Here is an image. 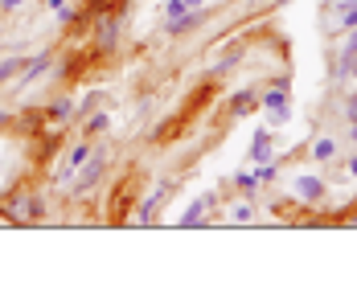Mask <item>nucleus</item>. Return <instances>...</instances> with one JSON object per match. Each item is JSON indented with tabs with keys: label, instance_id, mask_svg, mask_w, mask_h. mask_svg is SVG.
<instances>
[{
	"label": "nucleus",
	"instance_id": "nucleus-1",
	"mask_svg": "<svg viewBox=\"0 0 357 287\" xmlns=\"http://www.w3.org/2000/svg\"><path fill=\"white\" fill-rule=\"evenodd\" d=\"M259 103H263V111H267V127H284L287 119H291V78L280 74L271 86H263Z\"/></svg>",
	"mask_w": 357,
	"mask_h": 287
},
{
	"label": "nucleus",
	"instance_id": "nucleus-2",
	"mask_svg": "<svg viewBox=\"0 0 357 287\" xmlns=\"http://www.w3.org/2000/svg\"><path fill=\"white\" fill-rule=\"evenodd\" d=\"M0 217H4V222H13V226L41 222V217H45V197H41V193H29V189H21L13 201H4V205H0Z\"/></svg>",
	"mask_w": 357,
	"mask_h": 287
},
{
	"label": "nucleus",
	"instance_id": "nucleus-3",
	"mask_svg": "<svg viewBox=\"0 0 357 287\" xmlns=\"http://www.w3.org/2000/svg\"><path fill=\"white\" fill-rule=\"evenodd\" d=\"M103 177H107V148H95V152L86 156V164L78 169V177L70 180V193L74 197H91V189Z\"/></svg>",
	"mask_w": 357,
	"mask_h": 287
},
{
	"label": "nucleus",
	"instance_id": "nucleus-4",
	"mask_svg": "<svg viewBox=\"0 0 357 287\" xmlns=\"http://www.w3.org/2000/svg\"><path fill=\"white\" fill-rule=\"evenodd\" d=\"M91 152H95V140H91V136H78V140L70 144V152L62 156V164H58V173H54V185H58V189H62V185L70 189V180L78 177V169L86 164Z\"/></svg>",
	"mask_w": 357,
	"mask_h": 287
},
{
	"label": "nucleus",
	"instance_id": "nucleus-5",
	"mask_svg": "<svg viewBox=\"0 0 357 287\" xmlns=\"http://www.w3.org/2000/svg\"><path fill=\"white\" fill-rule=\"evenodd\" d=\"M291 197L304 201V205H321L324 197H328V180L317 177V173H296L291 177Z\"/></svg>",
	"mask_w": 357,
	"mask_h": 287
},
{
	"label": "nucleus",
	"instance_id": "nucleus-6",
	"mask_svg": "<svg viewBox=\"0 0 357 287\" xmlns=\"http://www.w3.org/2000/svg\"><path fill=\"white\" fill-rule=\"evenodd\" d=\"M210 210H214V193H202V197H193L189 205H185V214L177 217V226H210Z\"/></svg>",
	"mask_w": 357,
	"mask_h": 287
},
{
	"label": "nucleus",
	"instance_id": "nucleus-7",
	"mask_svg": "<svg viewBox=\"0 0 357 287\" xmlns=\"http://www.w3.org/2000/svg\"><path fill=\"white\" fill-rule=\"evenodd\" d=\"M50 62H54V54H50V49H45V54H37V58H25V66H21V74L13 78V86H17V91H25V86L37 82L41 74H50Z\"/></svg>",
	"mask_w": 357,
	"mask_h": 287
},
{
	"label": "nucleus",
	"instance_id": "nucleus-8",
	"mask_svg": "<svg viewBox=\"0 0 357 287\" xmlns=\"http://www.w3.org/2000/svg\"><path fill=\"white\" fill-rule=\"evenodd\" d=\"M202 21H206V8H185L181 17H169V21H165V33L185 37L189 29H202Z\"/></svg>",
	"mask_w": 357,
	"mask_h": 287
},
{
	"label": "nucleus",
	"instance_id": "nucleus-9",
	"mask_svg": "<svg viewBox=\"0 0 357 287\" xmlns=\"http://www.w3.org/2000/svg\"><path fill=\"white\" fill-rule=\"evenodd\" d=\"M271 144H275V127H259V132L250 136L247 160H255V164H263V160H275V156H271Z\"/></svg>",
	"mask_w": 357,
	"mask_h": 287
},
{
	"label": "nucleus",
	"instance_id": "nucleus-10",
	"mask_svg": "<svg viewBox=\"0 0 357 287\" xmlns=\"http://www.w3.org/2000/svg\"><path fill=\"white\" fill-rule=\"evenodd\" d=\"M308 160H317V164L341 160V144H337V136H317V140H312V148H308Z\"/></svg>",
	"mask_w": 357,
	"mask_h": 287
},
{
	"label": "nucleus",
	"instance_id": "nucleus-11",
	"mask_svg": "<svg viewBox=\"0 0 357 287\" xmlns=\"http://www.w3.org/2000/svg\"><path fill=\"white\" fill-rule=\"evenodd\" d=\"M169 193H173V185H156V189H152V197H148L140 210H136V222H140V226H148V222H152V214H156V205H160V201H169Z\"/></svg>",
	"mask_w": 357,
	"mask_h": 287
},
{
	"label": "nucleus",
	"instance_id": "nucleus-12",
	"mask_svg": "<svg viewBox=\"0 0 357 287\" xmlns=\"http://www.w3.org/2000/svg\"><path fill=\"white\" fill-rule=\"evenodd\" d=\"M115 37H119V17H103V21H99V33H95L99 54H107L111 45H115Z\"/></svg>",
	"mask_w": 357,
	"mask_h": 287
},
{
	"label": "nucleus",
	"instance_id": "nucleus-13",
	"mask_svg": "<svg viewBox=\"0 0 357 287\" xmlns=\"http://www.w3.org/2000/svg\"><path fill=\"white\" fill-rule=\"evenodd\" d=\"M70 119H74V99H54L45 107V123H54V127L58 123H70Z\"/></svg>",
	"mask_w": 357,
	"mask_h": 287
},
{
	"label": "nucleus",
	"instance_id": "nucleus-14",
	"mask_svg": "<svg viewBox=\"0 0 357 287\" xmlns=\"http://www.w3.org/2000/svg\"><path fill=\"white\" fill-rule=\"evenodd\" d=\"M226 222H234V226H247V222H255V205H250V197H243V201H230V205H226Z\"/></svg>",
	"mask_w": 357,
	"mask_h": 287
},
{
	"label": "nucleus",
	"instance_id": "nucleus-15",
	"mask_svg": "<svg viewBox=\"0 0 357 287\" xmlns=\"http://www.w3.org/2000/svg\"><path fill=\"white\" fill-rule=\"evenodd\" d=\"M107 123H111L107 111H95V115H86V119H82V127H78V132L95 140V136H103V132H107Z\"/></svg>",
	"mask_w": 357,
	"mask_h": 287
},
{
	"label": "nucleus",
	"instance_id": "nucleus-16",
	"mask_svg": "<svg viewBox=\"0 0 357 287\" xmlns=\"http://www.w3.org/2000/svg\"><path fill=\"white\" fill-rule=\"evenodd\" d=\"M255 107H259V95H255V91H238V99L230 103V115L238 119V115H250Z\"/></svg>",
	"mask_w": 357,
	"mask_h": 287
},
{
	"label": "nucleus",
	"instance_id": "nucleus-17",
	"mask_svg": "<svg viewBox=\"0 0 357 287\" xmlns=\"http://www.w3.org/2000/svg\"><path fill=\"white\" fill-rule=\"evenodd\" d=\"M234 189H238L243 197H255V193H259V177H255V169H250V173H234Z\"/></svg>",
	"mask_w": 357,
	"mask_h": 287
},
{
	"label": "nucleus",
	"instance_id": "nucleus-18",
	"mask_svg": "<svg viewBox=\"0 0 357 287\" xmlns=\"http://www.w3.org/2000/svg\"><path fill=\"white\" fill-rule=\"evenodd\" d=\"M21 66H25V58H4V62H0V86L13 82V78L21 74Z\"/></svg>",
	"mask_w": 357,
	"mask_h": 287
},
{
	"label": "nucleus",
	"instance_id": "nucleus-19",
	"mask_svg": "<svg viewBox=\"0 0 357 287\" xmlns=\"http://www.w3.org/2000/svg\"><path fill=\"white\" fill-rule=\"evenodd\" d=\"M337 25H341L345 33H349V29H357V4H345V8L337 13ZM341 29H337V33H341Z\"/></svg>",
	"mask_w": 357,
	"mask_h": 287
},
{
	"label": "nucleus",
	"instance_id": "nucleus-20",
	"mask_svg": "<svg viewBox=\"0 0 357 287\" xmlns=\"http://www.w3.org/2000/svg\"><path fill=\"white\" fill-rule=\"evenodd\" d=\"M341 115H345V123H354L357 119V91H349V95L341 99Z\"/></svg>",
	"mask_w": 357,
	"mask_h": 287
},
{
	"label": "nucleus",
	"instance_id": "nucleus-21",
	"mask_svg": "<svg viewBox=\"0 0 357 287\" xmlns=\"http://www.w3.org/2000/svg\"><path fill=\"white\" fill-rule=\"evenodd\" d=\"M341 54H345V58H357V29H349L345 45H341Z\"/></svg>",
	"mask_w": 357,
	"mask_h": 287
},
{
	"label": "nucleus",
	"instance_id": "nucleus-22",
	"mask_svg": "<svg viewBox=\"0 0 357 287\" xmlns=\"http://www.w3.org/2000/svg\"><path fill=\"white\" fill-rule=\"evenodd\" d=\"M160 13H165V21H169V17H181V13H185V4H181V0H165Z\"/></svg>",
	"mask_w": 357,
	"mask_h": 287
},
{
	"label": "nucleus",
	"instance_id": "nucleus-23",
	"mask_svg": "<svg viewBox=\"0 0 357 287\" xmlns=\"http://www.w3.org/2000/svg\"><path fill=\"white\" fill-rule=\"evenodd\" d=\"M234 66H238V54H226V58L214 66V74H226V70H234Z\"/></svg>",
	"mask_w": 357,
	"mask_h": 287
},
{
	"label": "nucleus",
	"instance_id": "nucleus-24",
	"mask_svg": "<svg viewBox=\"0 0 357 287\" xmlns=\"http://www.w3.org/2000/svg\"><path fill=\"white\" fill-rule=\"evenodd\" d=\"M29 0H0V17H8V13H17V8H25Z\"/></svg>",
	"mask_w": 357,
	"mask_h": 287
},
{
	"label": "nucleus",
	"instance_id": "nucleus-25",
	"mask_svg": "<svg viewBox=\"0 0 357 287\" xmlns=\"http://www.w3.org/2000/svg\"><path fill=\"white\" fill-rule=\"evenodd\" d=\"M345 173L357 180V152H354V156H345Z\"/></svg>",
	"mask_w": 357,
	"mask_h": 287
},
{
	"label": "nucleus",
	"instance_id": "nucleus-26",
	"mask_svg": "<svg viewBox=\"0 0 357 287\" xmlns=\"http://www.w3.org/2000/svg\"><path fill=\"white\" fill-rule=\"evenodd\" d=\"M45 4H50V8H54V13H62V8H70V4H66V0H45Z\"/></svg>",
	"mask_w": 357,
	"mask_h": 287
},
{
	"label": "nucleus",
	"instance_id": "nucleus-27",
	"mask_svg": "<svg viewBox=\"0 0 357 287\" xmlns=\"http://www.w3.org/2000/svg\"><path fill=\"white\" fill-rule=\"evenodd\" d=\"M185 8H206V0H181Z\"/></svg>",
	"mask_w": 357,
	"mask_h": 287
},
{
	"label": "nucleus",
	"instance_id": "nucleus-28",
	"mask_svg": "<svg viewBox=\"0 0 357 287\" xmlns=\"http://www.w3.org/2000/svg\"><path fill=\"white\" fill-rule=\"evenodd\" d=\"M345 136H349V140L357 144V119H354V123H349V132H345Z\"/></svg>",
	"mask_w": 357,
	"mask_h": 287
}]
</instances>
